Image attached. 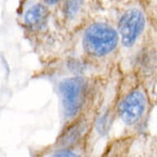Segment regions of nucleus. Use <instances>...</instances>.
I'll return each instance as SVG.
<instances>
[{"label":"nucleus","mask_w":157,"mask_h":157,"mask_svg":"<svg viewBox=\"0 0 157 157\" xmlns=\"http://www.w3.org/2000/svg\"><path fill=\"white\" fill-rule=\"evenodd\" d=\"M49 11L45 6L37 3L28 9L25 14V23L29 28L37 31L43 28L46 24Z\"/></svg>","instance_id":"obj_5"},{"label":"nucleus","mask_w":157,"mask_h":157,"mask_svg":"<svg viewBox=\"0 0 157 157\" xmlns=\"http://www.w3.org/2000/svg\"><path fill=\"white\" fill-rule=\"evenodd\" d=\"M84 0H65V13L69 18H73L77 15L82 7Z\"/></svg>","instance_id":"obj_6"},{"label":"nucleus","mask_w":157,"mask_h":157,"mask_svg":"<svg viewBox=\"0 0 157 157\" xmlns=\"http://www.w3.org/2000/svg\"><path fill=\"white\" fill-rule=\"evenodd\" d=\"M44 3H47V4H49V5H54V4H56L59 0H44Z\"/></svg>","instance_id":"obj_8"},{"label":"nucleus","mask_w":157,"mask_h":157,"mask_svg":"<svg viewBox=\"0 0 157 157\" xmlns=\"http://www.w3.org/2000/svg\"><path fill=\"white\" fill-rule=\"evenodd\" d=\"M119 36L116 31L107 24L95 23L86 30L83 48L90 55L101 57L114 50Z\"/></svg>","instance_id":"obj_1"},{"label":"nucleus","mask_w":157,"mask_h":157,"mask_svg":"<svg viewBox=\"0 0 157 157\" xmlns=\"http://www.w3.org/2000/svg\"><path fill=\"white\" fill-rule=\"evenodd\" d=\"M54 155H55V156H62V157L77 156V155L74 154V153H73L72 151H68V150H62V151H58L57 153H55Z\"/></svg>","instance_id":"obj_7"},{"label":"nucleus","mask_w":157,"mask_h":157,"mask_svg":"<svg viewBox=\"0 0 157 157\" xmlns=\"http://www.w3.org/2000/svg\"><path fill=\"white\" fill-rule=\"evenodd\" d=\"M86 85L82 77H72L63 81L59 86L65 114L72 118L82 108Z\"/></svg>","instance_id":"obj_2"},{"label":"nucleus","mask_w":157,"mask_h":157,"mask_svg":"<svg viewBox=\"0 0 157 157\" xmlns=\"http://www.w3.org/2000/svg\"><path fill=\"white\" fill-rule=\"evenodd\" d=\"M146 105L145 95L139 90H134L129 93L119 105V115L124 124L132 125L141 119Z\"/></svg>","instance_id":"obj_4"},{"label":"nucleus","mask_w":157,"mask_h":157,"mask_svg":"<svg viewBox=\"0 0 157 157\" xmlns=\"http://www.w3.org/2000/svg\"><path fill=\"white\" fill-rule=\"evenodd\" d=\"M145 17L142 11L131 8L122 16L119 22V32L122 44L125 47L132 46L143 31Z\"/></svg>","instance_id":"obj_3"}]
</instances>
